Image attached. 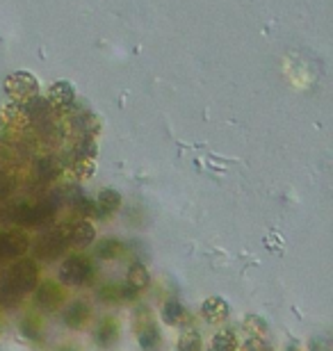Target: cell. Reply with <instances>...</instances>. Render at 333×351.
<instances>
[{"mask_svg":"<svg viewBox=\"0 0 333 351\" xmlns=\"http://www.w3.org/2000/svg\"><path fill=\"white\" fill-rule=\"evenodd\" d=\"M51 101L55 105H62V108H67V105L73 103V89H71L67 82H60V85H55L53 91H51Z\"/></svg>","mask_w":333,"mask_h":351,"instance_id":"cell-18","label":"cell"},{"mask_svg":"<svg viewBox=\"0 0 333 351\" xmlns=\"http://www.w3.org/2000/svg\"><path fill=\"white\" fill-rule=\"evenodd\" d=\"M21 331H23L25 338H30V340H37L39 335H41V326H39V322L37 319H32V317H27L21 322Z\"/></svg>","mask_w":333,"mask_h":351,"instance_id":"cell-21","label":"cell"},{"mask_svg":"<svg viewBox=\"0 0 333 351\" xmlns=\"http://www.w3.org/2000/svg\"><path fill=\"white\" fill-rule=\"evenodd\" d=\"M94 338H96L98 347H103V349L115 347L117 340H119V324H117V319L105 317V319L98 322V326H96V331H94Z\"/></svg>","mask_w":333,"mask_h":351,"instance_id":"cell-8","label":"cell"},{"mask_svg":"<svg viewBox=\"0 0 333 351\" xmlns=\"http://www.w3.org/2000/svg\"><path fill=\"white\" fill-rule=\"evenodd\" d=\"M7 189H10V182H7L5 178H0V196H5Z\"/></svg>","mask_w":333,"mask_h":351,"instance_id":"cell-24","label":"cell"},{"mask_svg":"<svg viewBox=\"0 0 333 351\" xmlns=\"http://www.w3.org/2000/svg\"><path fill=\"white\" fill-rule=\"evenodd\" d=\"M65 249H67V230H58V233L46 235L44 240H39L37 244V254L44 258V261H53V258H58Z\"/></svg>","mask_w":333,"mask_h":351,"instance_id":"cell-6","label":"cell"},{"mask_svg":"<svg viewBox=\"0 0 333 351\" xmlns=\"http://www.w3.org/2000/svg\"><path fill=\"white\" fill-rule=\"evenodd\" d=\"M27 249V237L23 233H0V258L19 256Z\"/></svg>","mask_w":333,"mask_h":351,"instance_id":"cell-9","label":"cell"},{"mask_svg":"<svg viewBox=\"0 0 333 351\" xmlns=\"http://www.w3.org/2000/svg\"><path fill=\"white\" fill-rule=\"evenodd\" d=\"M94 276V265L87 256H71L60 269V280L65 285H84Z\"/></svg>","mask_w":333,"mask_h":351,"instance_id":"cell-3","label":"cell"},{"mask_svg":"<svg viewBox=\"0 0 333 351\" xmlns=\"http://www.w3.org/2000/svg\"><path fill=\"white\" fill-rule=\"evenodd\" d=\"M148 283H151V274H148V269L141 263H133L128 274H126V287H128L130 292L139 294L141 290H146Z\"/></svg>","mask_w":333,"mask_h":351,"instance_id":"cell-11","label":"cell"},{"mask_svg":"<svg viewBox=\"0 0 333 351\" xmlns=\"http://www.w3.org/2000/svg\"><path fill=\"white\" fill-rule=\"evenodd\" d=\"M91 317V308L84 304V301H78V304H71L69 311L65 313V322L69 328H82Z\"/></svg>","mask_w":333,"mask_h":351,"instance_id":"cell-12","label":"cell"},{"mask_svg":"<svg viewBox=\"0 0 333 351\" xmlns=\"http://www.w3.org/2000/svg\"><path fill=\"white\" fill-rule=\"evenodd\" d=\"M133 331L139 347L144 351H155L160 345V331L153 319V313L146 306H139L133 315Z\"/></svg>","mask_w":333,"mask_h":351,"instance_id":"cell-2","label":"cell"},{"mask_svg":"<svg viewBox=\"0 0 333 351\" xmlns=\"http://www.w3.org/2000/svg\"><path fill=\"white\" fill-rule=\"evenodd\" d=\"M229 313H231L229 301L222 297H208L201 306V315L208 324H222V322L229 319Z\"/></svg>","mask_w":333,"mask_h":351,"instance_id":"cell-4","label":"cell"},{"mask_svg":"<svg viewBox=\"0 0 333 351\" xmlns=\"http://www.w3.org/2000/svg\"><path fill=\"white\" fill-rule=\"evenodd\" d=\"M162 322H165L167 326H181L183 322L187 319V311H185V306L181 304V301H167L165 306H162Z\"/></svg>","mask_w":333,"mask_h":351,"instance_id":"cell-13","label":"cell"},{"mask_svg":"<svg viewBox=\"0 0 333 351\" xmlns=\"http://www.w3.org/2000/svg\"><path fill=\"white\" fill-rule=\"evenodd\" d=\"M62 301H65V290H62L58 283L46 280V283H41L37 287V304L44 308V311H58L62 306Z\"/></svg>","mask_w":333,"mask_h":351,"instance_id":"cell-5","label":"cell"},{"mask_svg":"<svg viewBox=\"0 0 333 351\" xmlns=\"http://www.w3.org/2000/svg\"><path fill=\"white\" fill-rule=\"evenodd\" d=\"M238 347H240V340L236 331H231V328H222V331H217L210 340V351H238Z\"/></svg>","mask_w":333,"mask_h":351,"instance_id":"cell-14","label":"cell"},{"mask_svg":"<svg viewBox=\"0 0 333 351\" xmlns=\"http://www.w3.org/2000/svg\"><path fill=\"white\" fill-rule=\"evenodd\" d=\"M37 173H39V178H44V180L53 178V176H55V162L51 158H41L39 165H37Z\"/></svg>","mask_w":333,"mask_h":351,"instance_id":"cell-23","label":"cell"},{"mask_svg":"<svg viewBox=\"0 0 333 351\" xmlns=\"http://www.w3.org/2000/svg\"><path fill=\"white\" fill-rule=\"evenodd\" d=\"M98 299L105 304H115V301H124V287L115 283H105L98 287Z\"/></svg>","mask_w":333,"mask_h":351,"instance_id":"cell-19","label":"cell"},{"mask_svg":"<svg viewBox=\"0 0 333 351\" xmlns=\"http://www.w3.org/2000/svg\"><path fill=\"white\" fill-rule=\"evenodd\" d=\"M203 349V342H201V335L196 328H183L181 335H179V351H201Z\"/></svg>","mask_w":333,"mask_h":351,"instance_id":"cell-16","label":"cell"},{"mask_svg":"<svg viewBox=\"0 0 333 351\" xmlns=\"http://www.w3.org/2000/svg\"><path fill=\"white\" fill-rule=\"evenodd\" d=\"M122 254H124V244L119 240H112V237L96 244V256L101 258V261H115V258H119Z\"/></svg>","mask_w":333,"mask_h":351,"instance_id":"cell-15","label":"cell"},{"mask_svg":"<svg viewBox=\"0 0 333 351\" xmlns=\"http://www.w3.org/2000/svg\"><path fill=\"white\" fill-rule=\"evenodd\" d=\"M238 351H272L267 345V338H249L242 342V347H238Z\"/></svg>","mask_w":333,"mask_h":351,"instance_id":"cell-22","label":"cell"},{"mask_svg":"<svg viewBox=\"0 0 333 351\" xmlns=\"http://www.w3.org/2000/svg\"><path fill=\"white\" fill-rule=\"evenodd\" d=\"M94 158H76L73 162V173L78 176V178H89L91 173H94Z\"/></svg>","mask_w":333,"mask_h":351,"instance_id":"cell-20","label":"cell"},{"mask_svg":"<svg viewBox=\"0 0 333 351\" xmlns=\"http://www.w3.org/2000/svg\"><path fill=\"white\" fill-rule=\"evenodd\" d=\"M242 328L249 338H267V322L260 315H246L242 319Z\"/></svg>","mask_w":333,"mask_h":351,"instance_id":"cell-17","label":"cell"},{"mask_svg":"<svg viewBox=\"0 0 333 351\" xmlns=\"http://www.w3.org/2000/svg\"><path fill=\"white\" fill-rule=\"evenodd\" d=\"M39 269L32 261H19L3 274L0 280V299L3 301H16L23 294L34 290L39 283Z\"/></svg>","mask_w":333,"mask_h":351,"instance_id":"cell-1","label":"cell"},{"mask_svg":"<svg viewBox=\"0 0 333 351\" xmlns=\"http://www.w3.org/2000/svg\"><path fill=\"white\" fill-rule=\"evenodd\" d=\"M94 242V226L89 221H78L67 230V247L84 249Z\"/></svg>","mask_w":333,"mask_h":351,"instance_id":"cell-7","label":"cell"},{"mask_svg":"<svg viewBox=\"0 0 333 351\" xmlns=\"http://www.w3.org/2000/svg\"><path fill=\"white\" fill-rule=\"evenodd\" d=\"M119 206H122V194H119L117 189H103V192L96 196V201L91 203V210H94L91 215L105 217V215L115 213Z\"/></svg>","mask_w":333,"mask_h":351,"instance_id":"cell-10","label":"cell"}]
</instances>
